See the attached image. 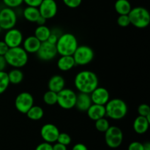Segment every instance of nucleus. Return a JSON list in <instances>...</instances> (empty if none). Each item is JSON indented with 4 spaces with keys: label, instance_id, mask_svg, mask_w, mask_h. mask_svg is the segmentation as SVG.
I'll return each instance as SVG.
<instances>
[{
    "label": "nucleus",
    "instance_id": "obj_1",
    "mask_svg": "<svg viewBox=\"0 0 150 150\" xmlns=\"http://www.w3.org/2000/svg\"><path fill=\"white\" fill-rule=\"evenodd\" d=\"M98 84V76L90 70H82L75 76L74 85L79 92L90 94Z\"/></svg>",
    "mask_w": 150,
    "mask_h": 150
},
{
    "label": "nucleus",
    "instance_id": "obj_2",
    "mask_svg": "<svg viewBox=\"0 0 150 150\" xmlns=\"http://www.w3.org/2000/svg\"><path fill=\"white\" fill-rule=\"evenodd\" d=\"M78 46L77 38L72 33L60 35L56 43L57 53L61 56H72Z\"/></svg>",
    "mask_w": 150,
    "mask_h": 150
},
{
    "label": "nucleus",
    "instance_id": "obj_3",
    "mask_svg": "<svg viewBox=\"0 0 150 150\" xmlns=\"http://www.w3.org/2000/svg\"><path fill=\"white\" fill-rule=\"evenodd\" d=\"M4 57L7 64L14 68H21L24 67L29 60L28 53L21 46L9 48Z\"/></svg>",
    "mask_w": 150,
    "mask_h": 150
},
{
    "label": "nucleus",
    "instance_id": "obj_4",
    "mask_svg": "<svg viewBox=\"0 0 150 150\" xmlns=\"http://www.w3.org/2000/svg\"><path fill=\"white\" fill-rule=\"evenodd\" d=\"M105 116L111 120H120L124 118L127 114V105L120 98L110 99L105 105Z\"/></svg>",
    "mask_w": 150,
    "mask_h": 150
},
{
    "label": "nucleus",
    "instance_id": "obj_5",
    "mask_svg": "<svg viewBox=\"0 0 150 150\" xmlns=\"http://www.w3.org/2000/svg\"><path fill=\"white\" fill-rule=\"evenodd\" d=\"M130 24L139 29H145L149 25L150 14L143 7H136L131 9L128 13Z\"/></svg>",
    "mask_w": 150,
    "mask_h": 150
},
{
    "label": "nucleus",
    "instance_id": "obj_6",
    "mask_svg": "<svg viewBox=\"0 0 150 150\" xmlns=\"http://www.w3.org/2000/svg\"><path fill=\"white\" fill-rule=\"evenodd\" d=\"M76 65L84 66L93 60L95 54L91 47L86 45H79L73 55Z\"/></svg>",
    "mask_w": 150,
    "mask_h": 150
},
{
    "label": "nucleus",
    "instance_id": "obj_7",
    "mask_svg": "<svg viewBox=\"0 0 150 150\" xmlns=\"http://www.w3.org/2000/svg\"><path fill=\"white\" fill-rule=\"evenodd\" d=\"M77 95L70 89H64L57 93V103L62 108L66 110L74 108Z\"/></svg>",
    "mask_w": 150,
    "mask_h": 150
},
{
    "label": "nucleus",
    "instance_id": "obj_8",
    "mask_svg": "<svg viewBox=\"0 0 150 150\" xmlns=\"http://www.w3.org/2000/svg\"><path fill=\"white\" fill-rule=\"evenodd\" d=\"M105 141L107 146L116 149L121 146L123 142V133L117 126H110L105 132Z\"/></svg>",
    "mask_w": 150,
    "mask_h": 150
},
{
    "label": "nucleus",
    "instance_id": "obj_9",
    "mask_svg": "<svg viewBox=\"0 0 150 150\" xmlns=\"http://www.w3.org/2000/svg\"><path fill=\"white\" fill-rule=\"evenodd\" d=\"M17 23V15L13 8L4 7L0 11V27L4 30L14 28Z\"/></svg>",
    "mask_w": 150,
    "mask_h": 150
},
{
    "label": "nucleus",
    "instance_id": "obj_10",
    "mask_svg": "<svg viewBox=\"0 0 150 150\" xmlns=\"http://www.w3.org/2000/svg\"><path fill=\"white\" fill-rule=\"evenodd\" d=\"M34 98L32 95L27 92H22L17 95L15 100V107L20 113L26 114L27 111L34 105Z\"/></svg>",
    "mask_w": 150,
    "mask_h": 150
},
{
    "label": "nucleus",
    "instance_id": "obj_11",
    "mask_svg": "<svg viewBox=\"0 0 150 150\" xmlns=\"http://www.w3.org/2000/svg\"><path fill=\"white\" fill-rule=\"evenodd\" d=\"M38 57L42 61H50L57 57L58 54L55 44H52L48 41L41 42V45L36 53Z\"/></svg>",
    "mask_w": 150,
    "mask_h": 150
},
{
    "label": "nucleus",
    "instance_id": "obj_12",
    "mask_svg": "<svg viewBox=\"0 0 150 150\" xmlns=\"http://www.w3.org/2000/svg\"><path fill=\"white\" fill-rule=\"evenodd\" d=\"M38 10L40 16L48 20L55 17L58 11V6L55 0H42Z\"/></svg>",
    "mask_w": 150,
    "mask_h": 150
},
{
    "label": "nucleus",
    "instance_id": "obj_13",
    "mask_svg": "<svg viewBox=\"0 0 150 150\" xmlns=\"http://www.w3.org/2000/svg\"><path fill=\"white\" fill-rule=\"evenodd\" d=\"M23 36L19 29L12 28L6 32L4 37V41L9 48L21 46L23 42Z\"/></svg>",
    "mask_w": 150,
    "mask_h": 150
},
{
    "label": "nucleus",
    "instance_id": "obj_14",
    "mask_svg": "<svg viewBox=\"0 0 150 150\" xmlns=\"http://www.w3.org/2000/svg\"><path fill=\"white\" fill-rule=\"evenodd\" d=\"M58 127L54 124L47 123L42 125L40 129V136L45 142L53 144L57 142V138L59 134Z\"/></svg>",
    "mask_w": 150,
    "mask_h": 150
},
{
    "label": "nucleus",
    "instance_id": "obj_15",
    "mask_svg": "<svg viewBox=\"0 0 150 150\" xmlns=\"http://www.w3.org/2000/svg\"><path fill=\"white\" fill-rule=\"evenodd\" d=\"M92 103L105 105L110 100V93L108 89L102 86L95 88L90 94Z\"/></svg>",
    "mask_w": 150,
    "mask_h": 150
},
{
    "label": "nucleus",
    "instance_id": "obj_16",
    "mask_svg": "<svg viewBox=\"0 0 150 150\" xmlns=\"http://www.w3.org/2000/svg\"><path fill=\"white\" fill-rule=\"evenodd\" d=\"M150 116L149 117H142L138 116L133 122V130L138 134H144L146 133L149 127Z\"/></svg>",
    "mask_w": 150,
    "mask_h": 150
},
{
    "label": "nucleus",
    "instance_id": "obj_17",
    "mask_svg": "<svg viewBox=\"0 0 150 150\" xmlns=\"http://www.w3.org/2000/svg\"><path fill=\"white\" fill-rule=\"evenodd\" d=\"M23 47L22 48L28 53V54H36L41 45V42L34 35L29 36L28 38L23 39Z\"/></svg>",
    "mask_w": 150,
    "mask_h": 150
},
{
    "label": "nucleus",
    "instance_id": "obj_18",
    "mask_svg": "<svg viewBox=\"0 0 150 150\" xmlns=\"http://www.w3.org/2000/svg\"><path fill=\"white\" fill-rule=\"evenodd\" d=\"M92 104V102L89 94L80 92L76 96L75 107H76V108L79 111H82V112H86Z\"/></svg>",
    "mask_w": 150,
    "mask_h": 150
},
{
    "label": "nucleus",
    "instance_id": "obj_19",
    "mask_svg": "<svg viewBox=\"0 0 150 150\" xmlns=\"http://www.w3.org/2000/svg\"><path fill=\"white\" fill-rule=\"evenodd\" d=\"M86 112L90 120L96 121L99 119L105 117V105L92 103Z\"/></svg>",
    "mask_w": 150,
    "mask_h": 150
},
{
    "label": "nucleus",
    "instance_id": "obj_20",
    "mask_svg": "<svg viewBox=\"0 0 150 150\" xmlns=\"http://www.w3.org/2000/svg\"><path fill=\"white\" fill-rule=\"evenodd\" d=\"M64 86H65V81L64 78L59 75H54L48 81V89L57 93L62 90Z\"/></svg>",
    "mask_w": 150,
    "mask_h": 150
},
{
    "label": "nucleus",
    "instance_id": "obj_21",
    "mask_svg": "<svg viewBox=\"0 0 150 150\" xmlns=\"http://www.w3.org/2000/svg\"><path fill=\"white\" fill-rule=\"evenodd\" d=\"M76 66L73 56H61L57 61V67L61 71L67 72Z\"/></svg>",
    "mask_w": 150,
    "mask_h": 150
},
{
    "label": "nucleus",
    "instance_id": "obj_22",
    "mask_svg": "<svg viewBox=\"0 0 150 150\" xmlns=\"http://www.w3.org/2000/svg\"><path fill=\"white\" fill-rule=\"evenodd\" d=\"M23 18L29 22H36L38 18L40 16L38 7L27 6L23 11Z\"/></svg>",
    "mask_w": 150,
    "mask_h": 150
},
{
    "label": "nucleus",
    "instance_id": "obj_23",
    "mask_svg": "<svg viewBox=\"0 0 150 150\" xmlns=\"http://www.w3.org/2000/svg\"><path fill=\"white\" fill-rule=\"evenodd\" d=\"M114 8L119 15H128L132 7L128 0H117L114 4Z\"/></svg>",
    "mask_w": 150,
    "mask_h": 150
},
{
    "label": "nucleus",
    "instance_id": "obj_24",
    "mask_svg": "<svg viewBox=\"0 0 150 150\" xmlns=\"http://www.w3.org/2000/svg\"><path fill=\"white\" fill-rule=\"evenodd\" d=\"M51 30L45 25L38 26L35 30V36L41 42L47 41L48 37L51 35Z\"/></svg>",
    "mask_w": 150,
    "mask_h": 150
},
{
    "label": "nucleus",
    "instance_id": "obj_25",
    "mask_svg": "<svg viewBox=\"0 0 150 150\" xmlns=\"http://www.w3.org/2000/svg\"><path fill=\"white\" fill-rule=\"evenodd\" d=\"M26 116L29 119L33 121H38L41 120L44 116V111L40 106L33 105L26 113Z\"/></svg>",
    "mask_w": 150,
    "mask_h": 150
},
{
    "label": "nucleus",
    "instance_id": "obj_26",
    "mask_svg": "<svg viewBox=\"0 0 150 150\" xmlns=\"http://www.w3.org/2000/svg\"><path fill=\"white\" fill-rule=\"evenodd\" d=\"M9 81L10 83L18 84L21 83L23 79V73L19 68H14L7 73Z\"/></svg>",
    "mask_w": 150,
    "mask_h": 150
},
{
    "label": "nucleus",
    "instance_id": "obj_27",
    "mask_svg": "<svg viewBox=\"0 0 150 150\" xmlns=\"http://www.w3.org/2000/svg\"><path fill=\"white\" fill-rule=\"evenodd\" d=\"M43 101L46 105H54L57 103V93L48 89L43 95Z\"/></svg>",
    "mask_w": 150,
    "mask_h": 150
},
{
    "label": "nucleus",
    "instance_id": "obj_28",
    "mask_svg": "<svg viewBox=\"0 0 150 150\" xmlns=\"http://www.w3.org/2000/svg\"><path fill=\"white\" fill-rule=\"evenodd\" d=\"M7 73L4 71H0V95L4 93L10 85Z\"/></svg>",
    "mask_w": 150,
    "mask_h": 150
},
{
    "label": "nucleus",
    "instance_id": "obj_29",
    "mask_svg": "<svg viewBox=\"0 0 150 150\" xmlns=\"http://www.w3.org/2000/svg\"><path fill=\"white\" fill-rule=\"evenodd\" d=\"M95 122V128L97 129V130H98L99 132H101V133H105L108 130V127H110L109 122L105 117L99 119V120H96Z\"/></svg>",
    "mask_w": 150,
    "mask_h": 150
},
{
    "label": "nucleus",
    "instance_id": "obj_30",
    "mask_svg": "<svg viewBox=\"0 0 150 150\" xmlns=\"http://www.w3.org/2000/svg\"><path fill=\"white\" fill-rule=\"evenodd\" d=\"M57 142L67 146L71 143V137L66 133H59Z\"/></svg>",
    "mask_w": 150,
    "mask_h": 150
},
{
    "label": "nucleus",
    "instance_id": "obj_31",
    "mask_svg": "<svg viewBox=\"0 0 150 150\" xmlns=\"http://www.w3.org/2000/svg\"><path fill=\"white\" fill-rule=\"evenodd\" d=\"M138 114L139 116L142 117H149L150 116V108L147 104L142 103L138 107Z\"/></svg>",
    "mask_w": 150,
    "mask_h": 150
},
{
    "label": "nucleus",
    "instance_id": "obj_32",
    "mask_svg": "<svg viewBox=\"0 0 150 150\" xmlns=\"http://www.w3.org/2000/svg\"><path fill=\"white\" fill-rule=\"evenodd\" d=\"M117 23L121 27H127L130 24L128 15H120L117 18Z\"/></svg>",
    "mask_w": 150,
    "mask_h": 150
},
{
    "label": "nucleus",
    "instance_id": "obj_33",
    "mask_svg": "<svg viewBox=\"0 0 150 150\" xmlns=\"http://www.w3.org/2000/svg\"><path fill=\"white\" fill-rule=\"evenodd\" d=\"M2 1L6 7L10 8H16L19 7L23 2V0H2Z\"/></svg>",
    "mask_w": 150,
    "mask_h": 150
},
{
    "label": "nucleus",
    "instance_id": "obj_34",
    "mask_svg": "<svg viewBox=\"0 0 150 150\" xmlns=\"http://www.w3.org/2000/svg\"><path fill=\"white\" fill-rule=\"evenodd\" d=\"M62 1L67 7L71 9L77 8L81 4L82 2V0H62Z\"/></svg>",
    "mask_w": 150,
    "mask_h": 150
},
{
    "label": "nucleus",
    "instance_id": "obj_35",
    "mask_svg": "<svg viewBox=\"0 0 150 150\" xmlns=\"http://www.w3.org/2000/svg\"><path fill=\"white\" fill-rule=\"evenodd\" d=\"M128 150H144L143 144L139 142H133L128 146Z\"/></svg>",
    "mask_w": 150,
    "mask_h": 150
},
{
    "label": "nucleus",
    "instance_id": "obj_36",
    "mask_svg": "<svg viewBox=\"0 0 150 150\" xmlns=\"http://www.w3.org/2000/svg\"><path fill=\"white\" fill-rule=\"evenodd\" d=\"M35 150H53V147L51 144L44 142L38 144L35 148Z\"/></svg>",
    "mask_w": 150,
    "mask_h": 150
},
{
    "label": "nucleus",
    "instance_id": "obj_37",
    "mask_svg": "<svg viewBox=\"0 0 150 150\" xmlns=\"http://www.w3.org/2000/svg\"><path fill=\"white\" fill-rule=\"evenodd\" d=\"M42 0H23V2L29 7H38L41 4Z\"/></svg>",
    "mask_w": 150,
    "mask_h": 150
},
{
    "label": "nucleus",
    "instance_id": "obj_38",
    "mask_svg": "<svg viewBox=\"0 0 150 150\" xmlns=\"http://www.w3.org/2000/svg\"><path fill=\"white\" fill-rule=\"evenodd\" d=\"M9 47L7 46V44L4 42V40L0 41V55L4 56L7 51H8Z\"/></svg>",
    "mask_w": 150,
    "mask_h": 150
},
{
    "label": "nucleus",
    "instance_id": "obj_39",
    "mask_svg": "<svg viewBox=\"0 0 150 150\" xmlns=\"http://www.w3.org/2000/svg\"><path fill=\"white\" fill-rule=\"evenodd\" d=\"M59 37V35H57V34L55 33V32H51V35H49V37H48V40H47V41L49 42H51V43L52 44H55L57 43V40H58Z\"/></svg>",
    "mask_w": 150,
    "mask_h": 150
},
{
    "label": "nucleus",
    "instance_id": "obj_40",
    "mask_svg": "<svg viewBox=\"0 0 150 150\" xmlns=\"http://www.w3.org/2000/svg\"><path fill=\"white\" fill-rule=\"evenodd\" d=\"M7 62L4 56L0 55V71H4V70L7 67Z\"/></svg>",
    "mask_w": 150,
    "mask_h": 150
},
{
    "label": "nucleus",
    "instance_id": "obj_41",
    "mask_svg": "<svg viewBox=\"0 0 150 150\" xmlns=\"http://www.w3.org/2000/svg\"><path fill=\"white\" fill-rule=\"evenodd\" d=\"M52 147L53 150H67V146L62 144L60 143H58V142H57L54 145H52Z\"/></svg>",
    "mask_w": 150,
    "mask_h": 150
},
{
    "label": "nucleus",
    "instance_id": "obj_42",
    "mask_svg": "<svg viewBox=\"0 0 150 150\" xmlns=\"http://www.w3.org/2000/svg\"><path fill=\"white\" fill-rule=\"evenodd\" d=\"M72 150H88V149L86 145L83 144L78 143L73 146Z\"/></svg>",
    "mask_w": 150,
    "mask_h": 150
},
{
    "label": "nucleus",
    "instance_id": "obj_43",
    "mask_svg": "<svg viewBox=\"0 0 150 150\" xmlns=\"http://www.w3.org/2000/svg\"><path fill=\"white\" fill-rule=\"evenodd\" d=\"M45 22H46V19L44 18L43 17H42V16H40L39 18H38V20L36 21L35 23H36L38 26H42V25L45 24Z\"/></svg>",
    "mask_w": 150,
    "mask_h": 150
},
{
    "label": "nucleus",
    "instance_id": "obj_44",
    "mask_svg": "<svg viewBox=\"0 0 150 150\" xmlns=\"http://www.w3.org/2000/svg\"><path fill=\"white\" fill-rule=\"evenodd\" d=\"M144 150H150V143L146 142L144 144H143Z\"/></svg>",
    "mask_w": 150,
    "mask_h": 150
},
{
    "label": "nucleus",
    "instance_id": "obj_45",
    "mask_svg": "<svg viewBox=\"0 0 150 150\" xmlns=\"http://www.w3.org/2000/svg\"><path fill=\"white\" fill-rule=\"evenodd\" d=\"M1 30H2V29H1V27H0V33H1Z\"/></svg>",
    "mask_w": 150,
    "mask_h": 150
},
{
    "label": "nucleus",
    "instance_id": "obj_46",
    "mask_svg": "<svg viewBox=\"0 0 150 150\" xmlns=\"http://www.w3.org/2000/svg\"><path fill=\"white\" fill-rule=\"evenodd\" d=\"M0 11H1V8H0Z\"/></svg>",
    "mask_w": 150,
    "mask_h": 150
}]
</instances>
